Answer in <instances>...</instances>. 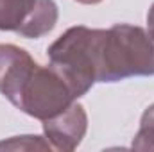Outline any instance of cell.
Here are the masks:
<instances>
[{
    "label": "cell",
    "instance_id": "2",
    "mask_svg": "<svg viewBox=\"0 0 154 152\" xmlns=\"http://www.w3.org/2000/svg\"><path fill=\"white\" fill-rule=\"evenodd\" d=\"M88 57L95 82L154 75V36L129 23L90 29Z\"/></svg>",
    "mask_w": 154,
    "mask_h": 152
},
{
    "label": "cell",
    "instance_id": "3",
    "mask_svg": "<svg viewBox=\"0 0 154 152\" xmlns=\"http://www.w3.org/2000/svg\"><path fill=\"white\" fill-rule=\"evenodd\" d=\"M54 0H0V31L36 39L48 34L57 23Z\"/></svg>",
    "mask_w": 154,
    "mask_h": 152
},
{
    "label": "cell",
    "instance_id": "5",
    "mask_svg": "<svg viewBox=\"0 0 154 152\" xmlns=\"http://www.w3.org/2000/svg\"><path fill=\"white\" fill-rule=\"evenodd\" d=\"M131 147L134 150H149L154 152V104L149 106L140 120V129L133 138Z\"/></svg>",
    "mask_w": 154,
    "mask_h": 152
},
{
    "label": "cell",
    "instance_id": "8",
    "mask_svg": "<svg viewBox=\"0 0 154 152\" xmlns=\"http://www.w3.org/2000/svg\"><path fill=\"white\" fill-rule=\"evenodd\" d=\"M79 4H84V5H93V4H99V2H102V0H75Z\"/></svg>",
    "mask_w": 154,
    "mask_h": 152
},
{
    "label": "cell",
    "instance_id": "7",
    "mask_svg": "<svg viewBox=\"0 0 154 152\" xmlns=\"http://www.w3.org/2000/svg\"><path fill=\"white\" fill-rule=\"evenodd\" d=\"M147 25H149V31L152 32V36H154V4L151 5V9L147 13Z\"/></svg>",
    "mask_w": 154,
    "mask_h": 152
},
{
    "label": "cell",
    "instance_id": "6",
    "mask_svg": "<svg viewBox=\"0 0 154 152\" xmlns=\"http://www.w3.org/2000/svg\"><path fill=\"white\" fill-rule=\"evenodd\" d=\"M50 150V143L41 136H14L7 141H0V150Z\"/></svg>",
    "mask_w": 154,
    "mask_h": 152
},
{
    "label": "cell",
    "instance_id": "1",
    "mask_svg": "<svg viewBox=\"0 0 154 152\" xmlns=\"http://www.w3.org/2000/svg\"><path fill=\"white\" fill-rule=\"evenodd\" d=\"M0 93L25 114L47 120L77 100L66 77L54 65L41 66L16 45H0Z\"/></svg>",
    "mask_w": 154,
    "mask_h": 152
},
{
    "label": "cell",
    "instance_id": "4",
    "mask_svg": "<svg viewBox=\"0 0 154 152\" xmlns=\"http://www.w3.org/2000/svg\"><path fill=\"white\" fill-rule=\"evenodd\" d=\"M88 131V114L84 108L74 102L65 111L43 120V132L52 149L70 152L79 147Z\"/></svg>",
    "mask_w": 154,
    "mask_h": 152
}]
</instances>
